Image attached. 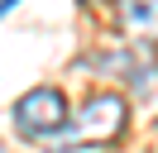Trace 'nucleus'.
I'll list each match as a JSON object with an SVG mask.
<instances>
[{
    "label": "nucleus",
    "instance_id": "nucleus-5",
    "mask_svg": "<svg viewBox=\"0 0 158 153\" xmlns=\"http://www.w3.org/2000/svg\"><path fill=\"white\" fill-rule=\"evenodd\" d=\"M15 5H19V0H0V10H5V14H10V10H15Z\"/></svg>",
    "mask_w": 158,
    "mask_h": 153
},
{
    "label": "nucleus",
    "instance_id": "nucleus-2",
    "mask_svg": "<svg viewBox=\"0 0 158 153\" xmlns=\"http://www.w3.org/2000/svg\"><path fill=\"white\" fill-rule=\"evenodd\" d=\"M125 124H129V105H125V96H115V91L86 96L81 115H72L77 143H115L120 134H125Z\"/></svg>",
    "mask_w": 158,
    "mask_h": 153
},
{
    "label": "nucleus",
    "instance_id": "nucleus-6",
    "mask_svg": "<svg viewBox=\"0 0 158 153\" xmlns=\"http://www.w3.org/2000/svg\"><path fill=\"white\" fill-rule=\"evenodd\" d=\"M81 5H96V0H81Z\"/></svg>",
    "mask_w": 158,
    "mask_h": 153
},
{
    "label": "nucleus",
    "instance_id": "nucleus-4",
    "mask_svg": "<svg viewBox=\"0 0 158 153\" xmlns=\"http://www.w3.org/2000/svg\"><path fill=\"white\" fill-rule=\"evenodd\" d=\"M120 29L134 43H158V0H120Z\"/></svg>",
    "mask_w": 158,
    "mask_h": 153
},
{
    "label": "nucleus",
    "instance_id": "nucleus-1",
    "mask_svg": "<svg viewBox=\"0 0 158 153\" xmlns=\"http://www.w3.org/2000/svg\"><path fill=\"white\" fill-rule=\"evenodd\" d=\"M10 120H15V129L24 134V139H39V143H48V139H58L62 129H67V96L58 91V86H34V91H24L19 101H15V110H10Z\"/></svg>",
    "mask_w": 158,
    "mask_h": 153
},
{
    "label": "nucleus",
    "instance_id": "nucleus-3",
    "mask_svg": "<svg viewBox=\"0 0 158 153\" xmlns=\"http://www.w3.org/2000/svg\"><path fill=\"white\" fill-rule=\"evenodd\" d=\"M86 67L120 76V81H125L134 96H148V91H153V81H158V57L139 53V48H115V53H96V57H86Z\"/></svg>",
    "mask_w": 158,
    "mask_h": 153
}]
</instances>
